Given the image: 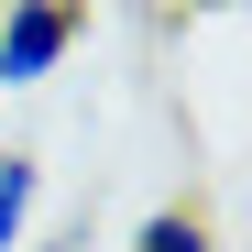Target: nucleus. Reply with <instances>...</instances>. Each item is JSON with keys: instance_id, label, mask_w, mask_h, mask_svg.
<instances>
[{"instance_id": "f257e3e1", "label": "nucleus", "mask_w": 252, "mask_h": 252, "mask_svg": "<svg viewBox=\"0 0 252 252\" xmlns=\"http://www.w3.org/2000/svg\"><path fill=\"white\" fill-rule=\"evenodd\" d=\"M77 11H55V0H22V11H0V88H44V77L77 55Z\"/></svg>"}, {"instance_id": "f03ea898", "label": "nucleus", "mask_w": 252, "mask_h": 252, "mask_svg": "<svg viewBox=\"0 0 252 252\" xmlns=\"http://www.w3.org/2000/svg\"><path fill=\"white\" fill-rule=\"evenodd\" d=\"M33 208H44V154H0V252L33 241Z\"/></svg>"}, {"instance_id": "20e7f679", "label": "nucleus", "mask_w": 252, "mask_h": 252, "mask_svg": "<svg viewBox=\"0 0 252 252\" xmlns=\"http://www.w3.org/2000/svg\"><path fill=\"white\" fill-rule=\"evenodd\" d=\"M22 252H88V241H22Z\"/></svg>"}, {"instance_id": "7ed1b4c3", "label": "nucleus", "mask_w": 252, "mask_h": 252, "mask_svg": "<svg viewBox=\"0 0 252 252\" xmlns=\"http://www.w3.org/2000/svg\"><path fill=\"white\" fill-rule=\"evenodd\" d=\"M132 252H220V230H208L197 208H154V220L132 230Z\"/></svg>"}]
</instances>
